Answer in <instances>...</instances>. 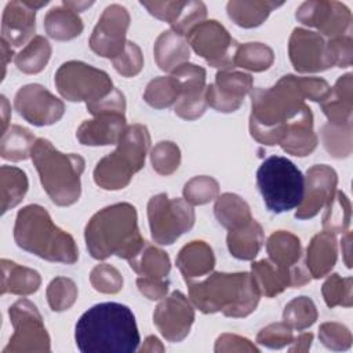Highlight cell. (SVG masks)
<instances>
[{"instance_id": "obj_1", "label": "cell", "mask_w": 353, "mask_h": 353, "mask_svg": "<svg viewBox=\"0 0 353 353\" xmlns=\"http://www.w3.org/2000/svg\"><path fill=\"white\" fill-rule=\"evenodd\" d=\"M81 353H132L141 342L132 310L117 302H102L84 312L74 327Z\"/></svg>"}, {"instance_id": "obj_2", "label": "cell", "mask_w": 353, "mask_h": 353, "mask_svg": "<svg viewBox=\"0 0 353 353\" xmlns=\"http://www.w3.org/2000/svg\"><path fill=\"white\" fill-rule=\"evenodd\" d=\"M251 137L263 145H279L291 121L309 108L298 85V76L285 74L270 88L251 90Z\"/></svg>"}, {"instance_id": "obj_3", "label": "cell", "mask_w": 353, "mask_h": 353, "mask_svg": "<svg viewBox=\"0 0 353 353\" xmlns=\"http://www.w3.org/2000/svg\"><path fill=\"white\" fill-rule=\"evenodd\" d=\"M84 239L90 255L98 261L112 255L130 261L146 243L138 229L137 210L130 203H117L94 214Z\"/></svg>"}, {"instance_id": "obj_4", "label": "cell", "mask_w": 353, "mask_h": 353, "mask_svg": "<svg viewBox=\"0 0 353 353\" xmlns=\"http://www.w3.org/2000/svg\"><path fill=\"white\" fill-rule=\"evenodd\" d=\"M190 302L203 313L222 312L228 317H245L259 302L261 294L251 273H211L199 283L186 281Z\"/></svg>"}, {"instance_id": "obj_5", "label": "cell", "mask_w": 353, "mask_h": 353, "mask_svg": "<svg viewBox=\"0 0 353 353\" xmlns=\"http://www.w3.org/2000/svg\"><path fill=\"white\" fill-rule=\"evenodd\" d=\"M14 240L19 248L50 262L72 265L79 259L74 239L58 228L39 204L26 205L17 214Z\"/></svg>"}, {"instance_id": "obj_6", "label": "cell", "mask_w": 353, "mask_h": 353, "mask_svg": "<svg viewBox=\"0 0 353 353\" xmlns=\"http://www.w3.org/2000/svg\"><path fill=\"white\" fill-rule=\"evenodd\" d=\"M40 182L48 197L61 207L74 204L81 193L80 176L85 161L80 154L62 153L46 139L39 138L30 153Z\"/></svg>"}, {"instance_id": "obj_7", "label": "cell", "mask_w": 353, "mask_h": 353, "mask_svg": "<svg viewBox=\"0 0 353 353\" xmlns=\"http://www.w3.org/2000/svg\"><path fill=\"white\" fill-rule=\"evenodd\" d=\"M149 146L150 135L146 125H128L119 139L117 148L97 163L94 168L95 183L105 190L124 189L145 165Z\"/></svg>"}, {"instance_id": "obj_8", "label": "cell", "mask_w": 353, "mask_h": 353, "mask_svg": "<svg viewBox=\"0 0 353 353\" xmlns=\"http://www.w3.org/2000/svg\"><path fill=\"white\" fill-rule=\"evenodd\" d=\"M256 185L268 210L273 214L296 208L305 193V176L287 157L270 156L256 171Z\"/></svg>"}, {"instance_id": "obj_9", "label": "cell", "mask_w": 353, "mask_h": 353, "mask_svg": "<svg viewBox=\"0 0 353 353\" xmlns=\"http://www.w3.org/2000/svg\"><path fill=\"white\" fill-rule=\"evenodd\" d=\"M58 92L70 102H84L91 106L113 90L109 74L81 61H68L62 63L54 77Z\"/></svg>"}, {"instance_id": "obj_10", "label": "cell", "mask_w": 353, "mask_h": 353, "mask_svg": "<svg viewBox=\"0 0 353 353\" xmlns=\"http://www.w3.org/2000/svg\"><path fill=\"white\" fill-rule=\"evenodd\" d=\"M148 219L154 243L172 244L194 225V210L185 199H170L165 193L150 197Z\"/></svg>"}, {"instance_id": "obj_11", "label": "cell", "mask_w": 353, "mask_h": 353, "mask_svg": "<svg viewBox=\"0 0 353 353\" xmlns=\"http://www.w3.org/2000/svg\"><path fill=\"white\" fill-rule=\"evenodd\" d=\"M14 334L3 353L50 352V335L36 305L29 299L17 301L8 310Z\"/></svg>"}, {"instance_id": "obj_12", "label": "cell", "mask_w": 353, "mask_h": 353, "mask_svg": "<svg viewBox=\"0 0 353 353\" xmlns=\"http://www.w3.org/2000/svg\"><path fill=\"white\" fill-rule=\"evenodd\" d=\"M186 40L189 47L204 58L210 66L221 70L234 68V57L240 44L218 21L210 19L197 23L188 32Z\"/></svg>"}, {"instance_id": "obj_13", "label": "cell", "mask_w": 353, "mask_h": 353, "mask_svg": "<svg viewBox=\"0 0 353 353\" xmlns=\"http://www.w3.org/2000/svg\"><path fill=\"white\" fill-rule=\"evenodd\" d=\"M128 26V11L120 4L108 6L90 37L91 50L99 57L113 61L124 51Z\"/></svg>"}, {"instance_id": "obj_14", "label": "cell", "mask_w": 353, "mask_h": 353, "mask_svg": "<svg viewBox=\"0 0 353 353\" xmlns=\"http://www.w3.org/2000/svg\"><path fill=\"white\" fill-rule=\"evenodd\" d=\"M295 15L303 25L313 26L331 39L349 36L352 30V14L345 4L338 1H305Z\"/></svg>"}, {"instance_id": "obj_15", "label": "cell", "mask_w": 353, "mask_h": 353, "mask_svg": "<svg viewBox=\"0 0 353 353\" xmlns=\"http://www.w3.org/2000/svg\"><path fill=\"white\" fill-rule=\"evenodd\" d=\"M14 106L22 119L37 127L57 123L65 112L63 102L36 83L26 84L18 90Z\"/></svg>"}, {"instance_id": "obj_16", "label": "cell", "mask_w": 353, "mask_h": 353, "mask_svg": "<svg viewBox=\"0 0 353 353\" xmlns=\"http://www.w3.org/2000/svg\"><path fill=\"white\" fill-rule=\"evenodd\" d=\"M288 55L299 73H316L332 68L327 41L317 32L295 28L288 43Z\"/></svg>"}, {"instance_id": "obj_17", "label": "cell", "mask_w": 353, "mask_h": 353, "mask_svg": "<svg viewBox=\"0 0 353 353\" xmlns=\"http://www.w3.org/2000/svg\"><path fill=\"white\" fill-rule=\"evenodd\" d=\"M179 84V98L175 102V114L185 120H196L204 112L205 101V69L194 63H183L171 72Z\"/></svg>"}, {"instance_id": "obj_18", "label": "cell", "mask_w": 353, "mask_h": 353, "mask_svg": "<svg viewBox=\"0 0 353 353\" xmlns=\"http://www.w3.org/2000/svg\"><path fill=\"white\" fill-rule=\"evenodd\" d=\"M193 321L194 309L181 291H174L170 296H164L153 313L156 328L170 342L183 341Z\"/></svg>"}, {"instance_id": "obj_19", "label": "cell", "mask_w": 353, "mask_h": 353, "mask_svg": "<svg viewBox=\"0 0 353 353\" xmlns=\"http://www.w3.org/2000/svg\"><path fill=\"white\" fill-rule=\"evenodd\" d=\"M252 90V77L237 70H219L215 83L205 87L207 105L218 112L229 113L240 108L244 97Z\"/></svg>"}, {"instance_id": "obj_20", "label": "cell", "mask_w": 353, "mask_h": 353, "mask_svg": "<svg viewBox=\"0 0 353 353\" xmlns=\"http://www.w3.org/2000/svg\"><path fill=\"white\" fill-rule=\"evenodd\" d=\"M338 175L334 168L325 164H314L306 171L305 193L301 204L296 207V219H309L316 216L327 205L336 192Z\"/></svg>"}, {"instance_id": "obj_21", "label": "cell", "mask_w": 353, "mask_h": 353, "mask_svg": "<svg viewBox=\"0 0 353 353\" xmlns=\"http://www.w3.org/2000/svg\"><path fill=\"white\" fill-rule=\"evenodd\" d=\"M251 276L259 294L268 298L281 294L287 287H301L312 280L306 269L298 265L292 268L279 266L269 258L254 262Z\"/></svg>"}, {"instance_id": "obj_22", "label": "cell", "mask_w": 353, "mask_h": 353, "mask_svg": "<svg viewBox=\"0 0 353 353\" xmlns=\"http://www.w3.org/2000/svg\"><path fill=\"white\" fill-rule=\"evenodd\" d=\"M47 3L48 1L7 3L1 19L3 40L14 47H19L26 41L29 43L36 29V10L46 6Z\"/></svg>"}, {"instance_id": "obj_23", "label": "cell", "mask_w": 353, "mask_h": 353, "mask_svg": "<svg viewBox=\"0 0 353 353\" xmlns=\"http://www.w3.org/2000/svg\"><path fill=\"white\" fill-rule=\"evenodd\" d=\"M125 116L121 112H102L80 124L76 138L81 145H117L125 131Z\"/></svg>"}, {"instance_id": "obj_24", "label": "cell", "mask_w": 353, "mask_h": 353, "mask_svg": "<svg viewBox=\"0 0 353 353\" xmlns=\"http://www.w3.org/2000/svg\"><path fill=\"white\" fill-rule=\"evenodd\" d=\"M331 124H352L353 112V74L341 76L328 97L320 103Z\"/></svg>"}, {"instance_id": "obj_25", "label": "cell", "mask_w": 353, "mask_h": 353, "mask_svg": "<svg viewBox=\"0 0 353 353\" xmlns=\"http://www.w3.org/2000/svg\"><path fill=\"white\" fill-rule=\"evenodd\" d=\"M279 145L288 154L298 157H305L316 149L317 135L313 131V114L310 108H306L299 117L290 123Z\"/></svg>"}, {"instance_id": "obj_26", "label": "cell", "mask_w": 353, "mask_h": 353, "mask_svg": "<svg viewBox=\"0 0 353 353\" xmlns=\"http://www.w3.org/2000/svg\"><path fill=\"white\" fill-rule=\"evenodd\" d=\"M338 245L334 233L320 232L309 243L306 250V268L312 277L321 279L335 266Z\"/></svg>"}, {"instance_id": "obj_27", "label": "cell", "mask_w": 353, "mask_h": 353, "mask_svg": "<svg viewBox=\"0 0 353 353\" xmlns=\"http://www.w3.org/2000/svg\"><path fill=\"white\" fill-rule=\"evenodd\" d=\"M157 66L164 72H172L189 61L190 48L186 36L168 29L156 40L153 48Z\"/></svg>"}, {"instance_id": "obj_28", "label": "cell", "mask_w": 353, "mask_h": 353, "mask_svg": "<svg viewBox=\"0 0 353 353\" xmlns=\"http://www.w3.org/2000/svg\"><path fill=\"white\" fill-rule=\"evenodd\" d=\"M176 266L185 281L208 274L215 266L212 248L201 240H194L181 248L176 256Z\"/></svg>"}, {"instance_id": "obj_29", "label": "cell", "mask_w": 353, "mask_h": 353, "mask_svg": "<svg viewBox=\"0 0 353 353\" xmlns=\"http://www.w3.org/2000/svg\"><path fill=\"white\" fill-rule=\"evenodd\" d=\"M226 243L229 252L234 258L251 261L258 255L262 244L265 243L262 226L255 219H251L248 223L229 230Z\"/></svg>"}, {"instance_id": "obj_30", "label": "cell", "mask_w": 353, "mask_h": 353, "mask_svg": "<svg viewBox=\"0 0 353 353\" xmlns=\"http://www.w3.org/2000/svg\"><path fill=\"white\" fill-rule=\"evenodd\" d=\"M1 294L30 295L36 292L41 284V277L36 270L21 266L12 261L1 259Z\"/></svg>"}, {"instance_id": "obj_31", "label": "cell", "mask_w": 353, "mask_h": 353, "mask_svg": "<svg viewBox=\"0 0 353 353\" xmlns=\"http://www.w3.org/2000/svg\"><path fill=\"white\" fill-rule=\"evenodd\" d=\"M130 268L141 277L165 280L170 273L171 262L165 251L145 243L141 251L128 261Z\"/></svg>"}, {"instance_id": "obj_32", "label": "cell", "mask_w": 353, "mask_h": 353, "mask_svg": "<svg viewBox=\"0 0 353 353\" xmlns=\"http://www.w3.org/2000/svg\"><path fill=\"white\" fill-rule=\"evenodd\" d=\"M83 22L76 11L62 6L52 7L44 17V29L54 40H72L83 32Z\"/></svg>"}, {"instance_id": "obj_33", "label": "cell", "mask_w": 353, "mask_h": 353, "mask_svg": "<svg viewBox=\"0 0 353 353\" xmlns=\"http://www.w3.org/2000/svg\"><path fill=\"white\" fill-rule=\"evenodd\" d=\"M266 251L269 259L279 266L292 268L302 255L301 240L287 230H277L272 233L266 241Z\"/></svg>"}, {"instance_id": "obj_34", "label": "cell", "mask_w": 353, "mask_h": 353, "mask_svg": "<svg viewBox=\"0 0 353 353\" xmlns=\"http://www.w3.org/2000/svg\"><path fill=\"white\" fill-rule=\"evenodd\" d=\"M214 214L228 230L237 229L252 219L248 204L234 193L221 194L214 205Z\"/></svg>"}, {"instance_id": "obj_35", "label": "cell", "mask_w": 353, "mask_h": 353, "mask_svg": "<svg viewBox=\"0 0 353 353\" xmlns=\"http://www.w3.org/2000/svg\"><path fill=\"white\" fill-rule=\"evenodd\" d=\"M283 3L274 1H229L226 6L229 18L241 28H256L268 15Z\"/></svg>"}, {"instance_id": "obj_36", "label": "cell", "mask_w": 353, "mask_h": 353, "mask_svg": "<svg viewBox=\"0 0 353 353\" xmlns=\"http://www.w3.org/2000/svg\"><path fill=\"white\" fill-rule=\"evenodd\" d=\"M34 135L25 127L10 125L3 134L0 141V154L4 160L21 161L30 157L34 146Z\"/></svg>"}, {"instance_id": "obj_37", "label": "cell", "mask_w": 353, "mask_h": 353, "mask_svg": "<svg viewBox=\"0 0 353 353\" xmlns=\"http://www.w3.org/2000/svg\"><path fill=\"white\" fill-rule=\"evenodd\" d=\"M0 192H1V214L18 205L28 192L26 174L12 165L0 168Z\"/></svg>"}, {"instance_id": "obj_38", "label": "cell", "mask_w": 353, "mask_h": 353, "mask_svg": "<svg viewBox=\"0 0 353 353\" xmlns=\"http://www.w3.org/2000/svg\"><path fill=\"white\" fill-rule=\"evenodd\" d=\"M51 57V46L43 36H34L32 40L19 51L14 62L17 68L28 74H36L41 72Z\"/></svg>"}, {"instance_id": "obj_39", "label": "cell", "mask_w": 353, "mask_h": 353, "mask_svg": "<svg viewBox=\"0 0 353 353\" xmlns=\"http://www.w3.org/2000/svg\"><path fill=\"white\" fill-rule=\"evenodd\" d=\"M273 50L262 43L240 44L236 57L234 68H243L252 72H263L273 63Z\"/></svg>"}, {"instance_id": "obj_40", "label": "cell", "mask_w": 353, "mask_h": 353, "mask_svg": "<svg viewBox=\"0 0 353 353\" xmlns=\"http://www.w3.org/2000/svg\"><path fill=\"white\" fill-rule=\"evenodd\" d=\"M179 94V84L172 76H160L146 85L143 99L154 109H164L175 103Z\"/></svg>"}, {"instance_id": "obj_41", "label": "cell", "mask_w": 353, "mask_h": 353, "mask_svg": "<svg viewBox=\"0 0 353 353\" xmlns=\"http://www.w3.org/2000/svg\"><path fill=\"white\" fill-rule=\"evenodd\" d=\"M327 210L323 216V228L325 232L343 233L350 223V201L347 196L336 190L327 203Z\"/></svg>"}, {"instance_id": "obj_42", "label": "cell", "mask_w": 353, "mask_h": 353, "mask_svg": "<svg viewBox=\"0 0 353 353\" xmlns=\"http://www.w3.org/2000/svg\"><path fill=\"white\" fill-rule=\"evenodd\" d=\"M317 320L314 302L307 296H296L290 301L283 312V321L296 331H303Z\"/></svg>"}, {"instance_id": "obj_43", "label": "cell", "mask_w": 353, "mask_h": 353, "mask_svg": "<svg viewBox=\"0 0 353 353\" xmlns=\"http://www.w3.org/2000/svg\"><path fill=\"white\" fill-rule=\"evenodd\" d=\"M321 139L325 150L332 157H347L352 153V124L327 123L321 128Z\"/></svg>"}, {"instance_id": "obj_44", "label": "cell", "mask_w": 353, "mask_h": 353, "mask_svg": "<svg viewBox=\"0 0 353 353\" xmlns=\"http://www.w3.org/2000/svg\"><path fill=\"white\" fill-rule=\"evenodd\" d=\"M352 288H353L352 277H341L338 273H334L324 281L321 292L328 307H335V306L350 307L353 303Z\"/></svg>"}, {"instance_id": "obj_45", "label": "cell", "mask_w": 353, "mask_h": 353, "mask_svg": "<svg viewBox=\"0 0 353 353\" xmlns=\"http://www.w3.org/2000/svg\"><path fill=\"white\" fill-rule=\"evenodd\" d=\"M76 299L77 287L72 279L55 277L47 287V301L54 312L68 310Z\"/></svg>"}, {"instance_id": "obj_46", "label": "cell", "mask_w": 353, "mask_h": 353, "mask_svg": "<svg viewBox=\"0 0 353 353\" xmlns=\"http://www.w3.org/2000/svg\"><path fill=\"white\" fill-rule=\"evenodd\" d=\"M219 194V185L212 176H194L185 183L183 199L190 205H201L216 199Z\"/></svg>"}, {"instance_id": "obj_47", "label": "cell", "mask_w": 353, "mask_h": 353, "mask_svg": "<svg viewBox=\"0 0 353 353\" xmlns=\"http://www.w3.org/2000/svg\"><path fill=\"white\" fill-rule=\"evenodd\" d=\"M150 161L157 174L171 175L179 167L181 150L176 143L171 141H161L152 149Z\"/></svg>"}, {"instance_id": "obj_48", "label": "cell", "mask_w": 353, "mask_h": 353, "mask_svg": "<svg viewBox=\"0 0 353 353\" xmlns=\"http://www.w3.org/2000/svg\"><path fill=\"white\" fill-rule=\"evenodd\" d=\"M90 281L102 294H116L123 288L121 273L109 263L97 265L90 273Z\"/></svg>"}, {"instance_id": "obj_49", "label": "cell", "mask_w": 353, "mask_h": 353, "mask_svg": "<svg viewBox=\"0 0 353 353\" xmlns=\"http://www.w3.org/2000/svg\"><path fill=\"white\" fill-rule=\"evenodd\" d=\"M320 342L331 350H347L352 346L349 328L339 323H323L319 328Z\"/></svg>"}, {"instance_id": "obj_50", "label": "cell", "mask_w": 353, "mask_h": 353, "mask_svg": "<svg viewBox=\"0 0 353 353\" xmlns=\"http://www.w3.org/2000/svg\"><path fill=\"white\" fill-rule=\"evenodd\" d=\"M113 68L124 77H134L137 76L142 66H143V57L141 52V48L134 43L128 41L125 43L124 51L112 61Z\"/></svg>"}, {"instance_id": "obj_51", "label": "cell", "mask_w": 353, "mask_h": 353, "mask_svg": "<svg viewBox=\"0 0 353 353\" xmlns=\"http://www.w3.org/2000/svg\"><path fill=\"white\" fill-rule=\"evenodd\" d=\"M294 339L292 328L283 323H272L262 328L256 335V342L269 349H281Z\"/></svg>"}, {"instance_id": "obj_52", "label": "cell", "mask_w": 353, "mask_h": 353, "mask_svg": "<svg viewBox=\"0 0 353 353\" xmlns=\"http://www.w3.org/2000/svg\"><path fill=\"white\" fill-rule=\"evenodd\" d=\"M141 4L153 17L168 22L172 28L179 21L186 1H141Z\"/></svg>"}, {"instance_id": "obj_53", "label": "cell", "mask_w": 353, "mask_h": 353, "mask_svg": "<svg viewBox=\"0 0 353 353\" xmlns=\"http://www.w3.org/2000/svg\"><path fill=\"white\" fill-rule=\"evenodd\" d=\"M327 47L334 66L347 68L352 65L353 41L350 34L331 39L330 41H327Z\"/></svg>"}, {"instance_id": "obj_54", "label": "cell", "mask_w": 353, "mask_h": 353, "mask_svg": "<svg viewBox=\"0 0 353 353\" xmlns=\"http://www.w3.org/2000/svg\"><path fill=\"white\" fill-rule=\"evenodd\" d=\"M298 85L305 99L320 103L328 97L331 91L328 83L320 77H298Z\"/></svg>"}, {"instance_id": "obj_55", "label": "cell", "mask_w": 353, "mask_h": 353, "mask_svg": "<svg viewBox=\"0 0 353 353\" xmlns=\"http://www.w3.org/2000/svg\"><path fill=\"white\" fill-rule=\"evenodd\" d=\"M214 350L216 353H222V352H255V353H258L259 352V349L254 343H251V341H248L247 338L234 335V334L219 335L215 342Z\"/></svg>"}, {"instance_id": "obj_56", "label": "cell", "mask_w": 353, "mask_h": 353, "mask_svg": "<svg viewBox=\"0 0 353 353\" xmlns=\"http://www.w3.org/2000/svg\"><path fill=\"white\" fill-rule=\"evenodd\" d=\"M87 110L92 116H95L98 113H102V112H121V113H124L125 112V98H124V94L120 90L114 88L102 101L88 106Z\"/></svg>"}, {"instance_id": "obj_57", "label": "cell", "mask_w": 353, "mask_h": 353, "mask_svg": "<svg viewBox=\"0 0 353 353\" xmlns=\"http://www.w3.org/2000/svg\"><path fill=\"white\" fill-rule=\"evenodd\" d=\"M138 290L143 296L150 301L163 299L168 292V281L167 280H157L149 277H138L137 279Z\"/></svg>"}, {"instance_id": "obj_58", "label": "cell", "mask_w": 353, "mask_h": 353, "mask_svg": "<svg viewBox=\"0 0 353 353\" xmlns=\"http://www.w3.org/2000/svg\"><path fill=\"white\" fill-rule=\"evenodd\" d=\"M313 342V334L312 332H302L296 338L292 339L291 346L288 347L290 352H307Z\"/></svg>"}, {"instance_id": "obj_59", "label": "cell", "mask_w": 353, "mask_h": 353, "mask_svg": "<svg viewBox=\"0 0 353 353\" xmlns=\"http://www.w3.org/2000/svg\"><path fill=\"white\" fill-rule=\"evenodd\" d=\"M139 352H164V346L161 345V342H160V339L157 338V336H154V335H150V336H148L146 339H145V342H143V345H142V347L139 349Z\"/></svg>"}, {"instance_id": "obj_60", "label": "cell", "mask_w": 353, "mask_h": 353, "mask_svg": "<svg viewBox=\"0 0 353 353\" xmlns=\"http://www.w3.org/2000/svg\"><path fill=\"white\" fill-rule=\"evenodd\" d=\"M350 239H352V233L347 232L343 239H342V245H345V250L342 248V254L345 256V265L346 268H352V262H350Z\"/></svg>"}, {"instance_id": "obj_61", "label": "cell", "mask_w": 353, "mask_h": 353, "mask_svg": "<svg viewBox=\"0 0 353 353\" xmlns=\"http://www.w3.org/2000/svg\"><path fill=\"white\" fill-rule=\"evenodd\" d=\"M1 113H3V127H1V131L4 132L7 130V124H8V116L11 113L10 110V105H8V101L4 95H1ZM1 132V134H3Z\"/></svg>"}, {"instance_id": "obj_62", "label": "cell", "mask_w": 353, "mask_h": 353, "mask_svg": "<svg viewBox=\"0 0 353 353\" xmlns=\"http://www.w3.org/2000/svg\"><path fill=\"white\" fill-rule=\"evenodd\" d=\"M1 48H3V69H4V72H6L8 59L12 58L14 52H12V50H11V46H10L6 40H3V39H1Z\"/></svg>"}, {"instance_id": "obj_63", "label": "cell", "mask_w": 353, "mask_h": 353, "mask_svg": "<svg viewBox=\"0 0 353 353\" xmlns=\"http://www.w3.org/2000/svg\"><path fill=\"white\" fill-rule=\"evenodd\" d=\"M63 4H65L66 7H69V8H72L73 11L80 12V11H83L84 8L92 6V1H90V3H87V1H84V3H79V1H77V3H76V1H63Z\"/></svg>"}]
</instances>
